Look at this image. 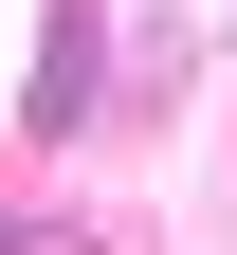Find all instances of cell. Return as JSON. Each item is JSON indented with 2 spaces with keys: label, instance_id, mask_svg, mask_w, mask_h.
Returning <instances> with one entry per match:
<instances>
[{
  "label": "cell",
  "instance_id": "2",
  "mask_svg": "<svg viewBox=\"0 0 237 255\" xmlns=\"http://www.w3.org/2000/svg\"><path fill=\"white\" fill-rule=\"evenodd\" d=\"M0 255H110L91 219H55V201H0Z\"/></svg>",
  "mask_w": 237,
  "mask_h": 255
},
{
  "label": "cell",
  "instance_id": "1",
  "mask_svg": "<svg viewBox=\"0 0 237 255\" xmlns=\"http://www.w3.org/2000/svg\"><path fill=\"white\" fill-rule=\"evenodd\" d=\"M91 91H110V18H91V0H55V18H37V73H18V128H37V146H73Z\"/></svg>",
  "mask_w": 237,
  "mask_h": 255
}]
</instances>
